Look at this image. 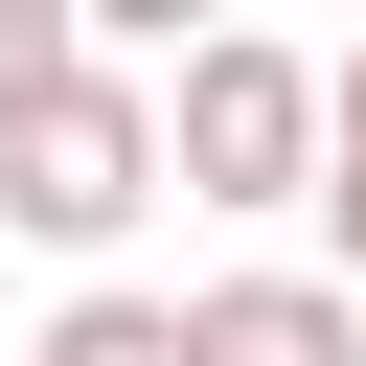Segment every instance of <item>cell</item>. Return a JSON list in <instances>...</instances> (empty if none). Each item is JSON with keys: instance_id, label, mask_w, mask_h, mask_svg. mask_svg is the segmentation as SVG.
Returning <instances> with one entry per match:
<instances>
[{"instance_id": "cell-2", "label": "cell", "mask_w": 366, "mask_h": 366, "mask_svg": "<svg viewBox=\"0 0 366 366\" xmlns=\"http://www.w3.org/2000/svg\"><path fill=\"white\" fill-rule=\"evenodd\" d=\"M160 183H183V160H160V92H137V69H69L46 114H0V229H23V252H114Z\"/></svg>"}, {"instance_id": "cell-7", "label": "cell", "mask_w": 366, "mask_h": 366, "mask_svg": "<svg viewBox=\"0 0 366 366\" xmlns=\"http://www.w3.org/2000/svg\"><path fill=\"white\" fill-rule=\"evenodd\" d=\"M320 92H343V160H366V46H343V69H320Z\"/></svg>"}, {"instance_id": "cell-3", "label": "cell", "mask_w": 366, "mask_h": 366, "mask_svg": "<svg viewBox=\"0 0 366 366\" xmlns=\"http://www.w3.org/2000/svg\"><path fill=\"white\" fill-rule=\"evenodd\" d=\"M183 343H206V366H366V297H343V274H206Z\"/></svg>"}, {"instance_id": "cell-4", "label": "cell", "mask_w": 366, "mask_h": 366, "mask_svg": "<svg viewBox=\"0 0 366 366\" xmlns=\"http://www.w3.org/2000/svg\"><path fill=\"white\" fill-rule=\"evenodd\" d=\"M23 366H206V343H183V297H114V274H92V297H69Z\"/></svg>"}, {"instance_id": "cell-5", "label": "cell", "mask_w": 366, "mask_h": 366, "mask_svg": "<svg viewBox=\"0 0 366 366\" xmlns=\"http://www.w3.org/2000/svg\"><path fill=\"white\" fill-rule=\"evenodd\" d=\"M69 69H114V46H92V0H0V114H46Z\"/></svg>"}, {"instance_id": "cell-6", "label": "cell", "mask_w": 366, "mask_h": 366, "mask_svg": "<svg viewBox=\"0 0 366 366\" xmlns=\"http://www.w3.org/2000/svg\"><path fill=\"white\" fill-rule=\"evenodd\" d=\"M206 23H229V0H92V46H114V69H137V46H160V69H183V46H206Z\"/></svg>"}, {"instance_id": "cell-1", "label": "cell", "mask_w": 366, "mask_h": 366, "mask_svg": "<svg viewBox=\"0 0 366 366\" xmlns=\"http://www.w3.org/2000/svg\"><path fill=\"white\" fill-rule=\"evenodd\" d=\"M160 160H183V206H320V160H343V92H320L297 46L206 23V46L160 69Z\"/></svg>"}]
</instances>
